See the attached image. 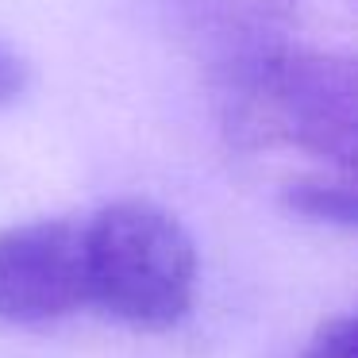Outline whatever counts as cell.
Segmentation results:
<instances>
[{"label":"cell","instance_id":"1","mask_svg":"<svg viewBox=\"0 0 358 358\" xmlns=\"http://www.w3.org/2000/svg\"><path fill=\"white\" fill-rule=\"evenodd\" d=\"M224 127L239 147L296 150L358 181V58L262 43L227 66Z\"/></svg>","mask_w":358,"mask_h":358},{"label":"cell","instance_id":"2","mask_svg":"<svg viewBox=\"0 0 358 358\" xmlns=\"http://www.w3.org/2000/svg\"><path fill=\"white\" fill-rule=\"evenodd\" d=\"M89 304L131 327H173L196 301V247L150 201H112L85 224Z\"/></svg>","mask_w":358,"mask_h":358},{"label":"cell","instance_id":"3","mask_svg":"<svg viewBox=\"0 0 358 358\" xmlns=\"http://www.w3.org/2000/svg\"><path fill=\"white\" fill-rule=\"evenodd\" d=\"M85 304V224L31 220L0 227V324H55Z\"/></svg>","mask_w":358,"mask_h":358},{"label":"cell","instance_id":"4","mask_svg":"<svg viewBox=\"0 0 358 358\" xmlns=\"http://www.w3.org/2000/svg\"><path fill=\"white\" fill-rule=\"evenodd\" d=\"M285 204L304 220L358 231V181H350V178L301 181V185H293L285 193Z\"/></svg>","mask_w":358,"mask_h":358},{"label":"cell","instance_id":"5","mask_svg":"<svg viewBox=\"0 0 358 358\" xmlns=\"http://www.w3.org/2000/svg\"><path fill=\"white\" fill-rule=\"evenodd\" d=\"M304 358H358V312L320 327Z\"/></svg>","mask_w":358,"mask_h":358},{"label":"cell","instance_id":"6","mask_svg":"<svg viewBox=\"0 0 358 358\" xmlns=\"http://www.w3.org/2000/svg\"><path fill=\"white\" fill-rule=\"evenodd\" d=\"M24 89H27V66H24V58L12 55V50L0 43V104L16 101Z\"/></svg>","mask_w":358,"mask_h":358}]
</instances>
